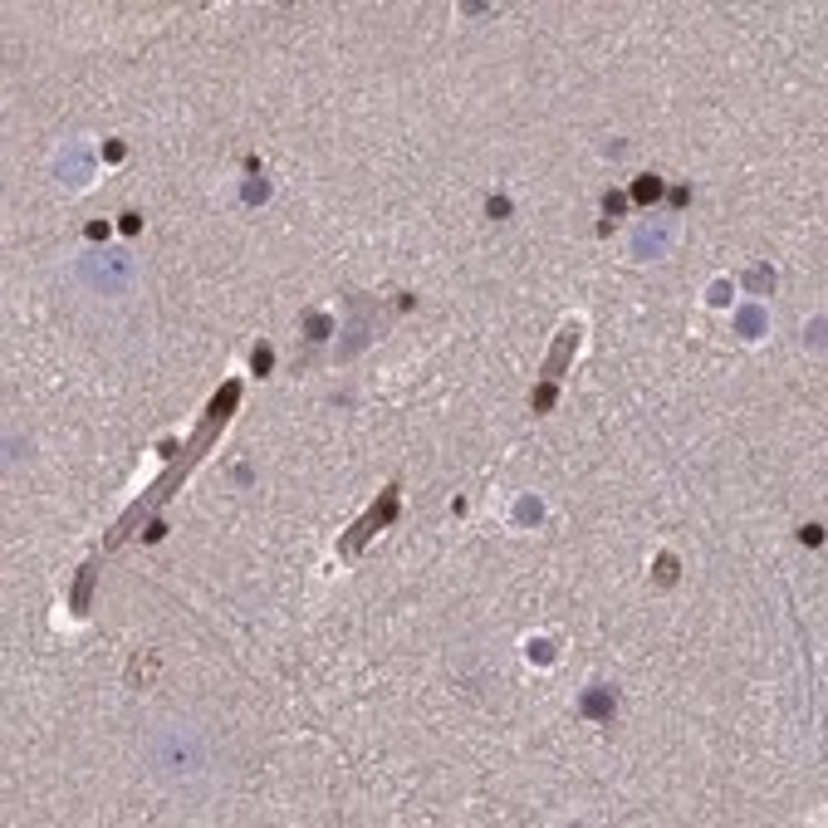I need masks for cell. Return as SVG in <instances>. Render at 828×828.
I'll list each match as a JSON object with an SVG mask.
<instances>
[{
    "mask_svg": "<svg viewBox=\"0 0 828 828\" xmlns=\"http://www.w3.org/2000/svg\"><path fill=\"white\" fill-rule=\"evenodd\" d=\"M661 192H667V187H661V177H637L632 182V201H642V206H652V201H661Z\"/></svg>",
    "mask_w": 828,
    "mask_h": 828,
    "instance_id": "cell-4",
    "label": "cell"
},
{
    "mask_svg": "<svg viewBox=\"0 0 828 828\" xmlns=\"http://www.w3.org/2000/svg\"><path fill=\"white\" fill-rule=\"evenodd\" d=\"M485 216H490V221H495V216H510V201H505V197H490V201H485Z\"/></svg>",
    "mask_w": 828,
    "mask_h": 828,
    "instance_id": "cell-12",
    "label": "cell"
},
{
    "mask_svg": "<svg viewBox=\"0 0 828 828\" xmlns=\"http://www.w3.org/2000/svg\"><path fill=\"white\" fill-rule=\"evenodd\" d=\"M583 711H588V716H613V691H608V687H593V691L583 696Z\"/></svg>",
    "mask_w": 828,
    "mask_h": 828,
    "instance_id": "cell-5",
    "label": "cell"
},
{
    "mask_svg": "<svg viewBox=\"0 0 828 828\" xmlns=\"http://www.w3.org/2000/svg\"><path fill=\"white\" fill-rule=\"evenodd\" d=\"M392 510H397V485H388V490H383V505H373V510H368V515H363V520L348 530V539H344V554H358V544H363V539H368V535H373L383 520H392Z\"/></svg>",
    "mask_w": 828,
    "mask_h": 828,
    "instance_id": "cell-2",
    "label": "cell"
},
{
    "mask_svg": "<svg viewBox=\"0 0 828 828\" xmlns=\"http://www.w3.org/2000/svg\"><path fill=\"white\" fill-rule=\"evenodd\" d=\"M123 231H128V236H132V231H142V216H137V211H128V216H123Z\"/></svg>",
    "mask_w": 828,
    "mask_h": 828,
    "instance_id": "cell-14",
    "label": "cell"
},
{
    "mask_svg": "<svg viewBox=\"0 0 828 828\" xmlns=\"http://www.w3.org/2000/svg\"><path fill=\"white\" fill-rule=\"evenodd\" d=\"M603 211H608V216H622V211H627V197L608 192V197H603Z\"/></svg>",
    "mask_w": 828,
    "mask_h": 828,
    "instance_id": "cell-11",
    "label": "cell"
},
{
    "mask_svg": "<svg viewBox=\"0 0 828 828\" xmlns=\"http://www.w3.org/2000/svg\"><path fill=\"white\" fill-rule=\"evenodd\" d=\"M530 661H554V647L549 642H530Z\"/></svg>",
    "mask_w": 828,
    "mask_h": 828,
    "instance_id": "cell-13",
    "label": "cell"
},
{
    "mask_svg": "<svg viewBox=\"0 0 828 828\" xmlns=\"http://www.w3.org/2000/svg\"><path fill=\"white\" fill-rule=\"evenodd\" d=\"M578 339H583V328H578V323H569L564 334H559V348H554V358L544 363V378H549V383H554V378L564 373V363H569V353L578 348Z\"/></svg>",
    "mask_w": 828,
    "mask_h": 828,
    "instance_id": "cell-3",
    "label": "cell"
},
{
    "mask_svg": "<svg viewBox=\"0 0 828 828\" xmlns=\"http://www.w3.org/2000/svg\"><path fill=\"white\" fill-rule=\"evenodd\" d=\"M530 402H535V412H549V407H554V383H544V388H539Z\"/></svg>",
    "mask_w": 828,
    "mask_h": 828,
    "instance_id": "cell-10",
    "label": "cell"
},
{
    "mask_svg": "<svg viewBox=\"0 0 828 828\" xmlns=\"http://www.w3.org/2000/svg\"><path fill=\"white\" fill-rule=\"evenodd\" d=\"M89 593H93V569H84V574H79V588H74V613H79V618L89 613Z\"/></svg>",
    "mask_w": 828,
    "mask_h": 828,
    "instance_id": "cell-7",
    "label": "cell"
},
{
    "mask_svg": "<svg viewBox=\"0 0 828 828\" xmlns=\"http://www.w3.org/2000/svg\"><path fill=\"white\" fill-rule=\"evenodd\" d=\"M250 368H255V373H260V378H265V373H270V368H275V353H270V348H265V344H260V348H255V353H250Z\"/></svg>",
    "mask_w": 828,
    "mask_h": 828,
    "instance_id": "cell-9",
    "label": "cell"
},
{
    "mask_svg": "<svg viewBox=\"0 0 828 828\" xmlns=\"http://www.w3.org/2000/svg\"><path fill=\"white\" fill-rule=\"evenodd\" d=\"M304 328H309V344H323L328 334H334V319H328V314H309Z\"/></svg>",
    "mask_w": 828,
    "mask_h": 828,
    "instance_id": "cell-6",
    "label": "cell"
},
{
    "mask_svg": "<svg viewBox=\"0 0 828 828\" xmlns=\"http://www.w3.org/2000/svg\"><path fill=\"white\" fill-rule=\"evenodd\" d=\"M657 583H661V588L677 583V559H672V554H661V559H657Z\"/></svg>",
    "mask_w": 828,
    "mask_h": 828,
    "instance_id": "cell-8",
    "label": "cell"
},
{
    "mask_svg": "<svg viewBox=\"0 0 828 828\" xmlns=\"http://www.w3.org/2000/svg\"><path fill=\"white\" fill-rule=\"evenodd\" d=\"M84 279L93 284V289H123L128 279H132V265H128V255H93L89 265H84Z\"/></svg>",
    "mask_w": 828,
    "mask_h": 828,
    "instance_id": "cell-1",
    "label": "cell"
}]
</instances>
